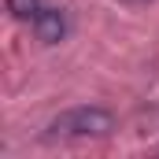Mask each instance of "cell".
I'll return each instance as SVG.
<instances>
[{
    "label": "cell",
    "instance_id": "1",
    "mask_svg": "<svg viewBox=\"0 0 159 159\" xmlns=\"http://www.w3.org/2000/svg\"><path fill=\"white\" fill-rule=\"evenodd\" d=\"M56 137H107L115 129V115L107 107H70L48 122Z\"/></svg>",
    "mask_w": 159,
    "mask_h": 159
},
{
    "label": "cell",
    "instance_id": "2",
    "mask_svg": "<svg viewBox=\"0 0 159 159\" xmlns=\"http://www.w3.org/2000/svg\"><path fill=\"white\" fill-rule=\"evenodd\" d=\"M34 34H37L41 44H59L67 37V19L59 7H41L37 19H34Z\"/></svg>",
    "mask_w": 159,
    "mask_h": 159
},
{
    "label": "cell",
    "instance_id": "3",
    "mask_svg": "<svg viewBox=\"0 0 159 159\" xmlns=\"http://www.w3.org/2000/svg\"><path fill=\"white\" fill-rule=\"evenodd\" d=\"M7 11H11L15 19H37L41 0H7Z\"/></svg>",
    "mask_w": 159,
    "mask_h": 159
},
{
    "label": "cell",
    "instance_id": "4",
    "mask_svg": "<svg viewBox=\"0 0 159 159\" xmlns=\"http://www.w3.org/2000/svg\"><path fill=\"white\" fill-rule=\"evenodd\" d=\"M122 4H148V0H122Z\"/></svg>",
    "mask_w": 159,
    "mask_h": 159
}]
</instances>
